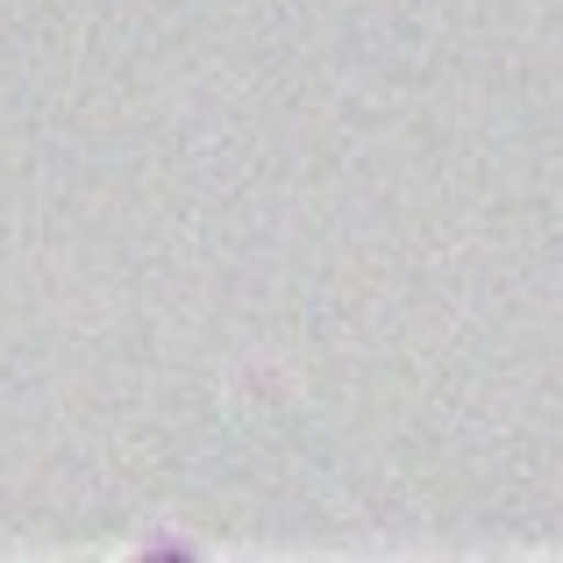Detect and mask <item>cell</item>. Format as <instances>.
Returning a JSON list of instances; mask_svg holds the SVG:
<instances>
[]
</instances>
